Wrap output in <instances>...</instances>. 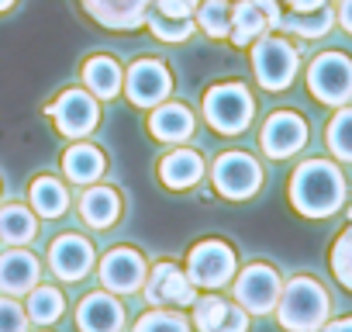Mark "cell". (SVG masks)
Masks as SVG:
<instances>
[{
  "label": "cell",
  "mask_w": 352,
  "mask_h": 332,
  "mask_svg": "<svg viewBox=\"0 0 352 332\" xmlns=\"http://www.w3.org/2000/svg\"><path fill=\"white\" fill-rule=\"evenodd\" d=\"M290 205L304 218H331L345 205V174L331 159H304L290 174Z\"/></svg>",
  "instance_id": "obj_1"
},
{
  "label": "cell",
  "mask_w": 352,
  "mask_h": 332,
  "mask_svg": "<svg viewBox=\"0 0 352 332\" xmlns=\"http://www.w3.org/2000/svg\"><path fill=\"white\" fill-rule=\"evenodd\" d=\"M273 311H276V322L287 332H318L331 315V298L314 277L297 273L283 284Z\"/></svg>",
  "instance_id": "obj_2"
},
{
  "label": "cell",
  "mask_w": 352,
  "mask_h": 332,
  "mask_svg": "<svg viewBox=\"0 0 352 332\" xmlns=\"http://www.w3.org/2000/svg\"><path fill=\"white\" fill-rule=\"evenodd\" d=\"M204 118L208 125L218 132V135H242L249 125H252V114H256V101L252 94L245 90V83H214L208 94H204Z\"/></svg>",
  "instance_id": "obj_3"
},
{
  "label": "cell",
  "mask_w": 352,
  "mask_h": 332,
  "mask_svg": "<svg viewBox=\"0 0 352 332\" xmlns=\"http://www.w3.org/2000/svg\"><path fill=\"white\" fill-rule=\"evenodd\" d=\"M297 66H300V56L287 39L263 35L252 42V73H256L263 90H270V94L287 90L297 76Z\"/></svg>",
  "instance_id": "obj_4"
},
{
  "label": "cell",
  "mask_w": 352,
  "mask_h": 332,
  "mask_svg": "<svg viewBox=\"0 0 352 332\" xmlns=\"http://www.w3.org/2000/svg\"><path fill=\"white\" fill-rule=\"evenodd\" d=\"M211 180H214V191L225 201H249L263 187V166H259L256 156L239 152V149H228V152H221L214 159Z\"/></svg>",
  "instance_id": "obj_5"
},
{
  "label": "cell",
  "mask_w": 352,
  "mask_h": 332,
  "mask_svg": "<svg viewBox=\"0 0 352 332\" xmlns=\"http://www.w3.org/2000/svg\"><path fill=\"white\" fill-rule=\"evenodd\" d=\"M235 270H239V256L225 239H201L187 253V277L201 291H221L225 284H232Z\"/></svg>",
  "instance_id": "obj_6"
},
{
  "label": "cell",
  "mask_w": 352,
  "mask_h": 332,
  "mask_svg": "<svg viewBox=\"0 0 352 332\" xmlns=\"http://www.w3.org/2000/svg\"><path fill=\"white\" fill-rule=\"evenodd\" d=\"M307 90L328 107H345L352 101V59L345 52H321L307 66Z\"/></svg>",
  "instance_id": "obj_7"
},
{
  "label": "cell",
  "mask_w": 352,
  "mask_h": 332,
  "mask_svg": "<svg viewBox=\"0 0 352 332\" xmlns=\"http://www.w3.org/2000/svg\"><path fill=\"white\" fill-rule=\"evenodd\" d=\"M280 291H283V280L276 267L270 263H249L245 270H235L232 277L235 304H242L249 315H270L280 301Z\"/></svg>",
  "instance_id": "obj_8"
},
{
  "label": "cell",
  "mask_w": 352,
  "mask_h": 332,
  "mask_svg": "<svg viewBox=\"0 0 352 332\" xmlns=\"http://www.w3.org/2000/svg\"><path fill=\"white\" fill-rule=\"evenodd\" d=\"M49 118L56 121L59 135H66V138H87L97 128V121H100V104H97V97L90 90L69 87V90H63L56 97V104L49 107Z\"/></svg>",
  "instance_id": "obj_9"
},
{
  "label": "cell",
  "mask_w": 352,
  "mask_h": 332,
  "mask_svg": "<svg viewBox=\"0 0 352 332\" xmlns=\"http://www.w3.org/2000/svg\"><path fill=\"white\" fill-rule=\"evenodd\" d=\"M142 294L152 308H190L197 301V287L176 263H155L152 273H145Z\"/></svg>",
  "instance_id": "obj_10"
},
{
  "label": "cell",
  "mask_w": 352,
  "mask_h": 332,
  "mask_svg": "<svg viewBox=\"0 0 352 332\" xmlns=\"http://www.w3.org/2000/svg\"><path fill=\"white\" fill-rule=\"evenodd\" d=\"M121 90L128 94V101H131L135 107H148V111H152L155 104H162V101L173 94V73H169L159 59L145 56V59H135V63L128 66Z\"/></svg>",
  "instance_id": "obj_11"
},
{
  "label": "cell",
  "mask_w": 352,
  "mask_h": 332,
  "mask_svg": "<svg viewBox=\"0 0 352 332\" xmlns=\"http://www.w3.org/2000/svg\"><path fill=\"white\" fill-rule=\"evenodd\" d=\"M259 145L270 159H290L307 145V121L297 111H273L259 132Z\"/></svg>",
  "instance_id": "obj_12"
},
{
  "label": "cell",
  "mask_w": 352,
  "mask_h": 332,
  "mask_svg": "<svg viewBox=\"0 0 352 332\" xmlns=\"http://www.w3.org/2000/svg\"><path fill=\"white\" fill-rule=\"evenodd\" d=\"M145 256L131 246H114L107 249V256L100 260V284L111 294H135L145 284Z\"/></svg>",
  "instance_id": "obj_13"
},
{
  "label": "cell",
  "mask_w": 352,
  "mask_h": 332,
  "mask_svg": "<svg viewBox=\"0 0 352 332\" xmlns=\"http://www.w3.org/2000/svg\"><path fill=\"white\" fill-rule=\"evenodd\" d=\"M49 270L56 280H83L94 270V246L90 239L76 236V232H63L59 239H52L49 246Z\"/></svg>",
  "instance_id": "obj_14"
},
{
  "label": "cell",
  "mask_w": 352,
  "mask_h": 332,
  "mask_svg": "<svg viewBox=\"0 0 352 332\" xmlns=\"http://www.w3.org/2000/svg\"><path fill=\"white\" fill-rule=\"evenodd\" d=\"M80 8L107 32H135L145 25L152 0H80Z\"/></svg>",
  "instance_id": "obj_15"
},
{
  "label": "cell",
  "mask_w": 352,
  "mask_h": 332,
  "mask_svg": "<svg viewBox=\"0 0 352 332\" xmlns=\"http://www.w3.org/2000/svg\"><path fill=\"white\" fill-rule=\"evenodd\" d=\"M80 332H121L124 329V304L111 291H94L76 308Z\"/></svg>",
  "instance_id": "obj_16"
},
{
  "label": "cell",
  "mask_w": 352,
  "mask_h": 332,
  "mask_svg": "<svg viewBox=\"0 0 352 332\" xmlns=\"http://www.w3.org/2000/svg\"><path fill=\"white\" fill-rule=\"evenodd\" d=\"M38 280H42V263L35 260V253L21 246H11L8 253H0V291L8 298H25Z\"/></svg>",
  "instance_id": "obj_17"
},
{
  "label": "cell",
  "mask_w": 352,
  "mask_h": 332,
  "mask_svg": "<svg viewBox=\"0 0 352 332\" xmlns=\"http://www.w3.org/2000/svg\"><path fill=\"white\" fill-rule=\"evenodd\" d=\"M159 180L169 191H190L204 180V159L194 149H173L159 159Z\"/></svg>",
  "instance_id": "obj_18"
},
{
  "label": "cell",
  "mask_w": 352,
  "mask_h": 332,
  "mask_svg": "<svg viewBox=\"0 0 352 332\" xmlns=\"http://www.w3.org/2000/svg\"><path fill=\"white\" fill-rule=\"evenodd\" d=\"M145 128L155 142H187L194 135L197 121H194V111L187 104H166L162 101V104L152 107Z\"/></svg>",
  "instance_id": "obj_19"
},
{
  "label": "cell",
  "mask_w": 352,
  "mask_h": 332,
  "mask_svg": "<svg viewBox=\"0 0 352 332\" xmlns=\"http://www.w3.org/2000/svg\"><path fill=\"white\" fill-rule=\"evenodd\" d=\"M104 170H107V156H104L97 145H90V142H80V138H76V142L63 152V174H66V180L76 184V187L97 184V180L104 177Z\"/></svg>",
  "instance_id": "obj_20"
},
{
  "label": "cell",
  "mask_w": 352,
  "mask_h": 332,
  "mask_svg": "<svg viewBox=\"0 0 352 332\" xmlns=\"http://www.w3.org/2000/svg\"><path fill=\"white\" fill-rule=\"evenodd\" d=\"M80 218L90 229H111L121 218V194L107 184H90L80 194Z\"/></svg>",
  "instance_id": "obj_21"
},
{
  "label": "cell",
  "mask_w": 352,
  "mask_h": 332,
  "mask_svg": "<svg viewBox=\"0 0 352 332\" xmlns=\"http://www.w3.org/2000/svg\"><path fill=\"white\" fill-rule=\"evenodd\" d=\"M124 73L111 56H90L83 63V87L97 97V101H114L121 94Z\"/></svg>",
  "instance_id": "obj_22"
},
{
  "label": "cell",
  "mask_w": 352,
  "mask_h": 332,
  "mask_svg": "<svg viewBox=\"0 0 352 332\" xmlns=\"http://www.w3.org/2000/svg\"><path fill=\"white\" fill-rule=\"evenodd\" d=\"M28 201H32V211L42 215V218H63L69 211V191H66V184L56 180V177H49V174L32 180Z\"/></svg>",
  "instance_id": "obj_23"
},
{
  "label": "cell",
  "mask_w": 352,
  "mask_h": 332,
  "mask_svg": "<svg viewBox=\"0 0 352 332\" xmlns=\"http://www.w3.org/2000/svg\"><path fill=\"white\" fill-rule=\"evenodd\" d=\"M266 32H270V21H266V14L252 4V0H242V4L232 8V28H228L232 45L245 49V45H252L256 39H263Z\"/></svg>",
  "instance_id": "obj_24"
},
{
  "label": "cell",
  "mask_w": 352,
  "mask_h": 332,
  "mask_svg": "<svg viewBox=\"0 0 352 332\" xmlns=\"http://www.w3.org/2000/svg\"><path fill=\"white\" fill-rule=\"evenodd\" d=\"M335 25V11L328 4L314 8V11H290V14H280V32H290V35H300V39H321L328 35Z\"/></svg>",
  "instance_id": "obj_25"
},
{
  "label": "cell",
  "mask_w": 352,
  "mask_h": 332,
  "mask_svg": "<svg viewBox=\"0 0 352 332\" xmlns=\"http://www.w3.org/2000/svg\"><path fill=\"white\" fill-rule=\"evenodd\" d=\"M38 236V218L25 205H4L0 208V239L8 246H28Z\"/></svg>",
  "instance_id": "obj_26"
},
{
  "label": "cell",
  "mask_w": 352,
  "mask_h": 332,
  "mask_svg": "<svg viewBox=\"0 0 352 332\" xmlns=\"http://www.w3.org/2000/svg\"><path fill=\"white\" fill-rule=\"evenodd\" d=\"M63 311H66V298H63L59 287H52V284H35V287L28 291V304H25L28 322H35V325H52V322L63 318Z\"/></svg>",
  "instance_id": "obj_27"
},
{
  "label": "cell",
  "mask_w": 352,
  "mask_h": 332,
  "mask_svg": "<svg viewBox=\"0 0 352 332\" xmlns=\"http://www.w3.org/2000/svg\"><path fill=\"white\" fill-rule=\"evenodd\" d=\"M194 14H197V25H201L204 35L228 39V28H232V4L228 0H201Z\"/></svg>",
  "instance_id": "obj_28"
},
{
  "label": "cell",
  "mask_w": 352,
  "mask_h": 332,
  "mask_svg": "<svg viewBox=\"0 0 352 332\" xmlns=\"http://www.w3.org/2000/svg\"><path fill=\"white\" fill-rule=\"evenodd\" d=\"M225 308H228V301L218 298L214 291H208L204 298H197L190 304V329L194 332H218L221 318H225Z\"/></svg>",
  "instance_id": "obj_29"
},
{
  "label": "cell",
  "mask_w": 352,
  "mask_h": 332,
  "mask_svg": "<svg viewBox=\"0 0 352 332\" xmlns=\"http://www.w3.org/2000/svg\"><path fill=\"white\" fill-rule=\"evenodd\" d=\"M324 142L335 159L352 163V107H338V114L324 128Z\"/></svg>",
  "instance_id": "obj_30"
},
{
  "label": "cell",
  "mask_w": 352,
  "mask_h": 332,
  "mask_svg": "<svg viewBox=\"0 0 352 332\" xmlns=\"http://www.w3.org/2000/svg\"><path fill=\"white\" fill-rule=\"evenodd\" d=\"M145 25H148V32L159 39V42H187L190 35H194V18H166V14H159V11H152V14H145Z\"/></svg>",
  "instance_id": "obj_31"
},
{
  "label": "cell",
  "mask_w": 352,
  "mask_h": 332,
  "mask_svg": "<svg viewBox=\"0 0 352 332\" xmlns=\"http://www.w3.org/2000/svg\"><path fill=\"white\" fill-rule=\"evenodd\" d=\"M131 332H190V318L184 311H169V308H152L145 311Z\"/></svg>",
  "instance_id": "obj_32"
},
{
  "label": "cell",
  "mask_w": 352,
  "mask_h": 332,
  "mask_svg": "<svg viewBox=\"0 0 352 332\" xmlns=\"http://www.w3.org/2000/svg\"><path fill=\"white\" fill-rule=\"evenodd\" d=\"M328 263H331V273H335V280L345 287V291H352V225L331 242V253H328Z\"/></svg>",
  "instance_id": "obj_33"
},
{
  "label": "cell",
  "mask_w": 352,
  "mask_h": 332,
  "mask_svg": "<svg viewBox=\"0 0 352 332\" xmlns=\"http://www.w3.org/2000/svg\"><path fill=\"white\" fill-rule=\"evenodd\" d=\"M0 332H28V315L25 304H18L14 298H0Z\"/></svg>",
  "instance_id": "obj_34"
},
{
  "label": "cell",
  "mask_w": 352,
  "mask_h": 332,
  "mask_svg": "<svg viewBox=\"0 0 352 332\" xmlns=\"http://www.w3.org/2000/svg\"><path fill=\"white\" fill-rule=\"evenodd\" d=\"M152 4H155V11L166 14V18H194V11H197L201 0H152Z\"/></svg>",
  "instance_id": "obj_35"
},
{
  "label": "cell",
  "mask_w": 352,
  "mask_h": 332,
  "mask_svg": "<svg viewBox=\"0 0 352 332\" xmlns=\"http://www.w3.org/2000/svg\"><path fill=\"white\" fill-rule=\"evenodd\" d=\"M218 332H249V311H245L242 304H232V301H228Z\"/></svg>",
  "instance_id": "obj_36"
},
{
  "label": "cell",
  "mask_w": 352,
  "mask_h": 332,
  "mask_svg": "<svg viewBox=\"0 0 352 332\" xmlns=\"http://www.w3.org/2000/svg\"><path fill=\"white\" fill-rule=\"evenodd\" d=\"M252 4H256V8L266 14L270 28H276V25H280V14H283V11H280V4H276V0H252Z\"/></svg>",
  "instance_id": "obj_37"
},
{
  "label": "cell",
  "mask_w": 352,
  "mask_h": 332,
  "mask_svg": "<svg viewBox=\"0 0 352 332\" xmlns=\"http://www.w3.org/2000/svg\"><path fill=\"white\" fill-rule=\"evenodd\" d=\"M338 21H342V28L352 35V0H342V4H338V14H335Z\"/></svg>",
  "instance_id": "obj_38"
},
{
  "label": "cell",
  "mask_w": 352,
  "mask_h": 332,
  "mask_svg": "<svg viewBox=\"0 0 352 332\" xmlns=\"http://www.w3.org/2000/svg\"><path fill=\"white\" fill-rule=\"evenodd\" d=\"M318 332H352V318H335V322H324Z\"/></svg>",
  "instance_id": "obj_39"
},
{
  "label": "cell",
  "mask_w": 352,
  "mask_h": 332,
  "mask_svg": "<svg viewBox=\"0 0 352 332\" xmlns=\"http://www.w3.org/2000/svg\"><path fill=\"white\" fill-rule=\"evenodd\" d=\"M321 4H328V0H287L290 11H314V8H321Z\"/></svg>",
  "instance_id": "obj_40"
},
{
  "label": "cell",
  "mask_w": 352,
  "mask_h": 332,
  "mask_svg": "<svg viewBox=\"0 0 352 332\" xmlns=\"http://www.w3.org/2000/svg\"><path fill=\"white\" fill-rule=\"evenodd\" d=\"M14 8V0H0V14H4V11H11Z\"/></svg>",
  "instance_id": "obj_41"
},
{
  "label": "cell",
  "mask_w": 352,
  "mask_h": 332,
  "mask_svg": "<svg viewBox=\"0 0 352 332\" xmlns=\"http://www.w3.org/2000/svg\"><path fill=\"white\" fill-rule=\"evenodd\" d=\"M349 225H352V208H349Z\"/></svg>",
  "instance_id": "obj_42"
},
{
  "label": "cell",
  "mask_w": 352,
  "mask_h": 332,
  "mask_svg": "<svg viewBox=\"0 0 352 332\" xmlns=\"http://www.w3.org/2000/svg\"><path fill=\"white\" fill-rule=\"evenodd\" d=\"M0 191H4V187H0Z\"/></svg>",
  "instance_id": "obj_43"
}]
</instances>
